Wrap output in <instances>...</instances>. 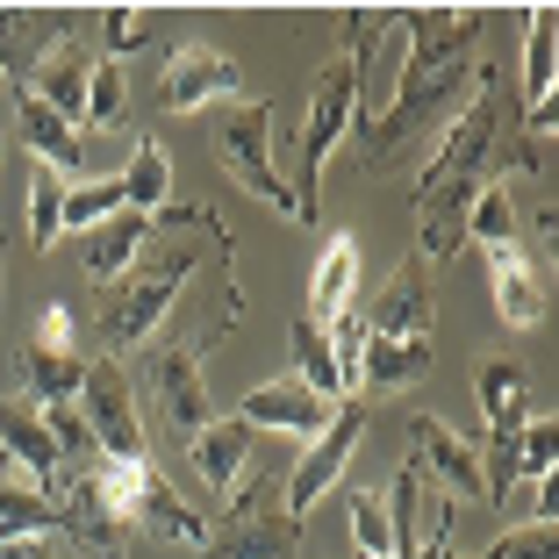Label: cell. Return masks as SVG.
<instances>
[{
    "label": "cell",
    "mask_w": 559,
    "mask_h": 559,
    "mask_svg": "<svg viewBox=\"0 0 559 559\" xmlns=\"http://www.w3.org/2000/svg\"><path fill=\"white\" fill-rule=\"evenodd\" d=\"M359 438H366V395H352V402H337V416H330V424L316 430L309 444H301V460L287 466V510L309 516L316 502H323V495L345 480V466H352V452H359Z\"/></svg>",
    "instance_id": "cell-12"
},
{
    "label": "cell",
    "mask_w": 559,
    "mask_h": 559,
    "mask_svg": "<svg viewBox=\"0 0 559 559\" xmlns=\"http://www.w3.org/2000/svg\"><path fill=\"white\" fill-rule=\"evenodd\" d=\"M122 180V194H130V215H165L173 209V151L158 144V136H136V158H130V173H116Z\"/></svg>",
    "instance_id": "cell-28"
},
{
    "label": "cell",
    "mask_w": 559,
    "mask_h": 559,
    "mask_svg": "<svg viewBox=\"0 0 559 559\" xmlns=\"http://www.w3.org/2000/svg\"><path fill=\"white\" fill-rule=\"evenodd\" d=\"M180 452L194 460V480H201V488L230 502L237 474H245V452H251V424H237V416H215V424H201L194 438L180 444Z\"/></svg>",
    "instance_id": "cell-21"
},
{
    "label": "cell",
    "mask_w": 559,
    "mask_h": 559,
    "mask_svg": "<svg viewBox=\"0 0 559 559\" xmlns=\"http://www.w3.org/2000/svg\"><path fill=\"white\" fill-rule=\"evenodd\" d=\"M516 116H510V94H502V72H480L474 100L438 130V151H430L424 180H416V259L430 273L466 251V215H474L480 187H495L502 173L516 165Z\"/></svg>",
    "instance_id": "cell-2"
},
{
    "label": "cell",
    "mask_w": 559,
    "mask_h": 559,
    "mask_svg": "<svg viewBox=\"0 0 559 559\" xmlns=\"http://www.w3.org/2000/svg\"><path fill=\"white\" fill-rule=\"evenodd\" d=\"M237 316H245V295H237V280H230V259H209L194 273V301H173V316H165L158 337L144 345V388H151V402H158V424L180 444L194 438L201 424H215L201 359L237 330Z\"/></svg>",
    "instance_id": "cell-4"
},
{
    "label": "cell",
    "mask_w": 559,
    "mask_h": 559,
    "mask_svg": "<svg viewBox=\"0 0 559 559\" xmlns=\"http://www.w3.org/2000/svg\"><path fill=\"white\" fill-rule=\"evenodd\" d=\"M488 259V287H495V316L510 330H538L545 323V280L538 265L524 259V245H502V251H480Z\"/></svg>",
    "instance_id": "cell-20"
},
{
    "label": "cell",
    "mask_w": 559,
    "mask_h": 559,
    "mask_svg": "<svg viewBox=\"0 0 559 559\" xmlns=\"http://www.w3.org/2000/svg\"><path fill=\"white\" fill-rule=\"evenodd\" d=\"M287 352H295V380L309 388V395H323V402H352V388H345V373H337V352H330L323 323L295 316V330H287Z\"/></svg>",
    "instance_id": "cell-27"
},
{
    "label": "cell",
    "mask_w": 559,
    "mask_h": 559,
    "mask_svg": "<svg viewBox=\"0 0 559 559\" xmlns=\"http://www.w3.org/2000/svg\"><path fill=\"white\" fill-rule=\"evenodd\" d=\"M480 559H559V538H552V524H516V531H502Z\"/></svg>",
    "instance_id": "cell-34"
},
{
    "label": "cell",
    "mask_w": 559,
    "mask_h": 559,
    "mask_svg": "<svg viewBox=\"0 0 559 559\" xmlns=\"http://www.w3.org/2000/svg\"><path fill=\"white\" fill-rule=\"evenodd\" d=\"M100 22H108V29H100V36H108V50H100V58H116V66H122V50L151 44V15H144V8H108Z\"/></svg>",
    "instance_id": "cell-35"
},
{
    "label": "cell",
    "mask_w": 559,
    "mask_h": 559,
    "mask_svg": "<svg viewBox=\"0 0 559 559\" xmlns=\"http://www.w3.org/2000/svg\"><path fill=\"white\" fill-rule=\"evenodd\" d=\"M86 72H94V50L72 36V44H58L44 66H36V86H29V94L44 100L58 122H72V130H80V116H86Z\"/></svg>",
    "instance_id": "cell-23"
},
{
    "label": "cell",
    "mask_w": 559,
    "mask_h": 559,
    "mask_svg": "<svg viewBox=\"0 0 559 559\" xmlns=\"http://www.w3.org/2000/svg\"><path fill=\"white\" fill-rule=\"evenodd\" d=\"M301 516L287 510V466H259L251 488H230L223 524H209L201 559H295Z\"/></svg>",
    "instance_id": "cell-6"
},
{
    "label": "cell",
    "mask_w": 559,
    "mask_h": 559,
    "mask_svg": "<svg viewBox=\"0 0 559 559\" xmlns=\"http://www.w3.org/2000/svg\"><path fill=\"white\" fill-rule=\"evenodd\" d=\"M552 72H559V8H538L524 29V136L538 144L552 130Z\"/></svg>",
    "instance_id": "cell-19"
},
{
    "label": "cell",
    "mask_w": 559,
    "mask_h": 559,
    "mask_svg": "<svg viewBox=\"0 0 559 559\" xmlns=\"http://www.w3.org/2000/svg\"><path fill=\"white\" fill-rule=\"evenodd\" d=\"M430 316H438V295H430V265L402 259L395 280L380 287L373 316H366V337H388V345H430Z\"/></svg>",
    "instance_id": "cell-16"
},
{
    "label": "cell",
    "mask_w": 559,
    "mask_h": 559,
    "mask_svg": "<svg viewBox=\"0 0 559 559\" xmlns=\"http://www.w3.org/2000/svg\"><path fill=\"white\" fill-rule=\"evenodd\" d=\"M72 409H80L86 438H94V452L108 466H130V460H151V430H144V409H136V380L122 373V359H94L80 380V395H72Z\"/></svg>",
    "instance_id": "cell-9"
},
{
    "label": "cell",
    "mask_w": 559,
    "mask_h": 559,
    "mask_svg": "<svg viewBox=\"0 0 559 559\" xmlns=\"http://www.w3.org/2000/svg\"><path fill=\"white\" fill-rule=\"evenodd\" d=\"M130 209V194H122V180H80V187H66V215H58V223H66V230H100V223H108V215H122Z\"/></svg>",
    "instance_id": "cell-32"
},
{
    "label": "cell",
    "mask_w": 559,
    "mask_h": 559,
    "mask_svg": "<svg viewBox=\"0 0 559 559\" xmlns=\"http://www.w3.org/2000/svg\"><path fill=\"white\" fill-rule=\"evenodd\" d=\"M144 237H151V223L144 215H108V223H100V230H86V273L100 280V287H108V280L122 273V265L136 259V251H144Z\"/></svg>",
    "instance_id": "cell-30"
},
{
    "label": "cell",
    "mask_w": 559,
    "mask_h": 559,
    "mask_svg": "<svg viewBox=\"0 0 559 559\" xmlns=\"http://www.w3.org/2000/svg\"><path fill=\"white\" fill-rule=\"evenodd\" d=\"M402 438H409V460L424 480H438L452 502H480V444L460 424L416 409V416H402Z\"/></svg>",
    "instance_id": "cell-13"
},
{
    "label": "cell",
    "mask_w": 559,
    "mask_h": 559,
    "mask_svg": "<svg viewBox=\"0 0 559 559\" xmlns=\"http://www.w3.org/2000/svg\"><path fill=\"white\" fill-rule=\"evenodd\" d=\"M352 287H359V245L352 237H330L323 259L309 273V323H330V316L352 309Z\"/></svg>",
    "instance_id": "cell-26"
},
{
    "label": "cell",
    "mask_w": 559,
    "mask_h": 559,
    "mask_svg": "<svg viewBox=\"0 0 559 559\" xmlns=\"http://www.w3.org/2000/svg\"><path fill=\"white\" fill-rule=\"evenodd\" d=\"M158 100L173 108V116H201L209 100H251V86H245V66H237L230 50H215V44H201V36H187V44L165 50Z\"/></svg>",
    "instance_id": "cell-11"
},
{
    "label": "cell",
    "mask_w": 559,
    "mask_h": 559,
    "mask_svg": "<svg viewBox=\"0 0 559 559\" xmlns=\"http://www.w3.org/2000/svg\"><path fill=\"white\" fill-rule=\"evenodd\" d=\"M337 22H345V50L316 72L309 108H301V136H295V173H287V187H295V201H301V215H309V223H316V194H323L330 151L345 144L352 122L366 116V94H359L366 58L380 50V36H395V15H337Z\"/></svg>",
    "instance_id": "cell-5"
},
{
    "label": "cell",
    "mask_w": 559,
    "mask_h": 559,
    "mask_svg": "<svg viewBox=\"0 0 559 559\" xmlns=\"http://www.w3.org/2000/svg\"><path fill=\"white\" fill-rule=\"evenodd\" d=\"M330 416H337V402L309 395L295 373H287V380H265V388H251V395L237 402V424H251V430H295L301 444H309Z\"/></svg>",
    "instance_id": "cell-18"
},
{
    "label": "cell",
    "mask_w": 559,
    "mask_h": 559,
    "mask_svg": "<svg viewBox=\"0 0 559 559\" xmlns=\"http://www.w3.org/2000/svg\"><path fill=\"white\" fill-rule=\"evenodd\" d=\"M8 136H22L29 165H50V173H80V130L50 116V108L29 94V86H22L15 108H8Z\"/></svg>",
    "instance_id": "cell-22"
},
{
    "label": "cell",
    "mask_w": 559,
    "mask_h": 559,
    "mask_svg": "<svg viewBox=\"0 0 559 559\" xmlns=\"http://www.w3.org/2000/svg\"><path fill=\"white\" fill-rule=\"evenodd\" d=\"M72 8H0V80H29L58 44H72Z\"/></svg>",
    "instance_id": "cell-17"
},
{
    "label": "cell",
    "mask_w": 559,
    "mask_h": 559,
    "mask_svg": "<svg viewBox=\"0 0 559 559\" xmlns=\"http://www.w3.org/2000/svg\"><path fill=\"white\" fill-rule=\"evenodd\" d=\"M122 108H130V80H122V66H116V58H100V50H94V72H86V116H80V130H116V122H122Z\"/></svg>",
    "instance_id": "cell-31"
},
{
    "label": "cell",
    "mask_w": 559,
    "mask_h": 559,
    "mask_svg": "<svg viewBox=\"0 0 559 559\" xmlns=\"http://www.w3.org/2000/svg\"><path fill=\"white\" fill-rule=\"evenodd\" d=\"M395 29L409 44L395 66V94H388V108L359 116L345 136L366 173H388L409 144L438 136L488 72V15L480 8H416V15H395Z\"/></svg>",
    "instance_id": "cell-1"
},
{
    "label": "cell",
    "mask_w": 559,
    "mask_h": 559,
    "mask_svg": "<svg viewBox=\"0 0 559 559\" xmlns=\"http://www.w3.org/2000/svg\"><path fill=\"white\" fill-rule=\"evenodd\" d=\"M215 158H223V173H230L245 194H259L273 215L309 223L295 187H287V173H280V158H273V108H265V100H230V108H223V122H215Z\"/></svg>",
    "instance_id": "cell-8"
},
{
    "label": "cell",
    "mask_w": 559,
    "mask_h": 559,
    "mask_svg": "<svg viewBox=\"0 0 559 559\" xmlns=\"http://www.w3.org/2000/svg\"><path fill=\"white\" fill-rule=\"evenodd\" d=\"M474 395H480V416H488V430H516L531 424V366L516 359H480L474 366Z\"/></svg>",
    "instance_id": "cell-25"
},
{
    "label": "cell",
    "mask_w": 559,
    "mask_h": 559,
    "mask_svg": "<svg viewBox=\"0 0 559 559\" xmlns=\"http://www.w3.org/2000/svg\"><path fill=\"white\" fill-rule=\"evenodd\" d=\"M0 460L15 466L29 488H44V495L66 488V452H58L50 416L36 409L29 395H0Z\"/></svg>",
    "instance_id": "cell-15"
},
{
    "label": "cell",
    "mask_w": 559,
    "mask_h": 559,
    "mask_svg": "<svg viewBox=\"0 0 559 559\" xmlns=\"http://www.w3.org/2000/svg\"><path fill=\"white\" fill-rule=\"evenodd\" d=\"M100 495L122 516V531H151L165 545H209V516L194 502H180V488L158 474V460H130V466L100 460Z\"/></svg>",
    "instance_id": "cell-7"
},
{
    "label": "cell",
    "mask_w": 559,
    "mask_h": 559,
    "mask_svg": "<svg viewBox=\"0 0 559 559\" xmlns=\"http://www.w3.org/2000/svg\"><path fill=\"white\" fill-rule=\"evenodd\" d=\"M0 273H8V251H0Z\"/></svg>",
    "instance_id": "cell-38"
},
{
    "label": "cell",
    "mask_w": 559,
    "mask_h": 559,
    "mask_svg": "<svg viewBox=\"0 0 559 559\" xmlns=\"http://www.w3.org/2000/svg\"><path fill=\"white\" fill-rule=\"evenodd\" d=\"M22 209H29V230H22V245L29 251H50L58 245V215H66V180L50 173V165H22Z\"/></svg>",
    "instance_id": "cell-29"
},
{
    "label": "cell",
    "mask_w": 559,
    "mask_h": 559,
    "mask_svg": "<svg viewBox=\"0 0 559 559\" xmlns=\"http://www.w3.org/2000/svg\"><path fill=\"white\" fill-rule=\"evenodd\" d=\"M58 531H66L58 495L29 488L15 466H0V552H8V545H22V538H58Z\"/></svg>",
    "instance_id": "cell-24"
},
{
    "label": "cell",
    "mask_w": 559,
    "mask_h": 559,
    "mask_svg": "<svg viewBox=\"0 0 559 559\" xmlns=\"http://www.w3.org/2000/svg\"><path fill=\"white\" fill-rule=\"evenodd\" d=\"M0 158H8V116H0Z\"/></svg>",
    "instance_id": "cell-37"
},
{
    "label": "cell",
    "mask_w": 559,
    "mask_h": 559,
    "mask_svg": "<svg viewBox=\"0 0 559 559\" xmlns=\"http://www.w3.org/2000/svg\"><path fill=\"white\" fill-rule=\"evenodd\" d=\"M58 516H66L58 538H66L80 559H130V545H122L130 531H122V516L108 510V495H100V460L66 474V488H58Z\"/></svg>",
    "instance_id": "cell-14"
},
{
    "label": "cell",
    "mask_w": 559,
    "mask_h": 559,
    "mask_svg": "<svg viewBox=\"0 0 559 559\" xmlns=\"http://www.w3.org/2000/svg\"><path fill=\"white\" fill-rule=\"evenodd\" d=\"M230 230H223V215L215 209H173L151 215V237L144 251H136L130 265H122L108 287H100V345H108V359H122V352H144L151 337H158V323L173 316V301L187 295V280L201 273L209 259H230Z\"/></svg>",
    "instance_id": "cell-3"
},
{
    "label": "cell",
    "mask_w": 559,
    "mask_h": 559,
    "mask_svg": "<svg viewBox=\"0 0 559 559\" xmlns=\"http://www.w3.org/2000/svg\"><path fill=\"white\" fill-rule=\"evenodd\" d=\"M0 559H66V545H58V538H22V545H8Z\"/></svg>",
    "instance_id": "cell-36"
},
{
    "label": "cell",
    "mask_w": 559,
    "mask_h": 559,
    "mask_svg": "<svg viewBox=\"0 0 559 559\" xmlns=\"http://www.w3.org/2000/svg\"><path fill=\"white\" fill-rule=\"evenodd\" d=\"M15 366H22V388H29L36 409H66V402L80 395L86 359H80V323H72L66 301H44V309H36V323H29V337H22Z\"/></svg>",
    "instance_id": "cell-10"
},
{
    "label": "cell",
    "mask_w": 559,
    "mask_h": 559,
    "mask_svg": "<svg viewBox=\"0 0 559 559\" xmlns=\"http://www.w3.org/2000/svg\"><path fill=\"white\" fill-rule=\"evenodd\" d=\"M552 452H559L552 416H538V424L516 430V488H545V480H552Z\"/></svg>",
    "instance_id": "cell-33"
}]
</instances>
